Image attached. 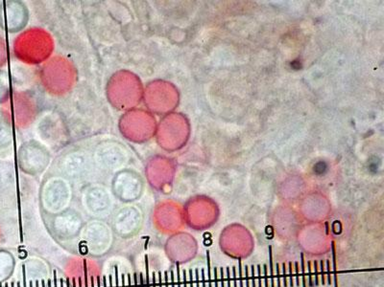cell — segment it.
I'll list each match as a JSON object with an SVG mask.
<instances>
[{"label": "cell", "mask_w": 384, "mask_h": 287, "mask_svg": "<svg viewBox=\"0 0 384 287\" xmlns=\"http://www.w3.org/2000/svg\"><path fill=\"white\" fill-rule=\"evenodd\" d=\"M13 164L8 161L0 160V181L9 180L14 175Z\"/></svg>", "instance_id": "4fadbf2b"}, {"label": "cell", "mask_w": 384, "mask_h": 287, "mask_svg": "<svg viewBox=\"0 0 384 287\" xmlns=\"http://www.w3.org/2000/svg\"><path fill=\"white\" fill-rule=\"evenodd\" d=\"M125 145L117 141L102 142L96 147L94 160L103 169H120L129 162L131 155Z\"/></svg>", "instance_id": "8992f818"}, {"label": "cell", "mask_w": 384, "mask_h": 287, "mask_svg": "<svg viewBox=\"0 0 384 287\" xmlns=\"http://www.w3.org/2000/svg\"><path fill=\"white\" fill-rule=\"evenodd\" d=\"M30 92H14L13 108L14 122L19 127H27L37 117V100Z\"/></svg>", "instance_id": "ba28073f"}, {"label": "cell", "mask_w": 384, "mask_h": 287, "mask_svg": "<svg viewBox=\"0 0 384 287\" xmlns=\"http://www.w3.org/2000/svg\"><path fill=\"white\" fill-rule=\"evenodd\" d=\"M183 287H188L187 272H185V270H183Z\"/></svg>", "instance_id": "74e56055"}, {"label": "cell", "mask_w": 384, "mask_h": 287, "mask_svg": "<svg viewBox=\"0 0 384 287\" xmlns=\"http://www.w3.org/2000/svg\"><path fill=\"white\" fill-rule=\"evenodd\" d=\"M7 62V48L6 43L2 38H0V66H3Z\"/></svg>", "instance_id": "5bb4252c"}, {"label": "cell", "mask_w": 384, "mask_h": 287, "mask_svg": "<svg viewBox=\"0 0 384 287\" xmlns=\"http://www.w3.org/2000/svg\"><path fill=\"white\" fill-rule=\"evenodd\" d=\"M207 282H209V287H212V267L211 257H210V251H207Z\"/></svg>", "instance_id": "e0dca14e"}, {"label": "cell", "mask_w": 384, "mask_h": 287, "mask_svg": "<svg viewBox=\"0 0 384 287\" xmlns=\"http://www.w3.org/2000/svg\"><path fill=\"white\" fill-rule=\"evenodd\" d=\"M11 96L10 77L8 72L0 69V105L9 101Z\"/></svg>", "instance_id": "7c38bea8"}, {"label": "cell", "mask_w": 384, "mask_h": 287, "mask_svg": "<svg viewBox=\"0 0 384 287\" xmlns=\"http://www.w3.org/2000/svg\"><path fill=\"white\" fill-rule=\"evenodd\" d=\"M320 269H321V284H322V286H325L326 284V281H327V279H326V271H325V262H324V260H321L320 262Z\"/></svg>", "instance_id": "d6986e66"}, {"label": "cell", "mask_w": 384, "mask_h": 287, "mask_svg": "<svg viewBox=\"0 0 384 287\" xmlns=\"http://www.w3.org/2000/svg\"><path fill=\"white\" fill-rule=\"evenodd\" d=\"M301 264H302V275H303V287H308V286H306L305 255H304L303 253H302L301 254Z\"/></svg>", "instance_id": "ac0fdd59"}, {"label": "cell", "mask_w": 384, "mask_h": 287, "mask_svg": "<svg viewBox=\"0 0 384 287\" xmlns=\"http://www.w3.org/2000/svg\"><path fill=\"white\" fill-rule=\"evenodd\" d=\"M263 269H264L265 287H269V277H268V267L267 264H264V266H263Z\"/></svg>", "instance_id": "f1b7e54d"}, {"label": "cell", "mask_w": 384, "mask_h": 287, "mask_svg": "<svg viewBox=\"0 0 384 287\" xmlns=\"http://www.w3.org/2000/svg\"><path fill=\"white\" fill-rule=\"evenodd\" d=\"M164 281H166V287H169V279L168 272H164Z\"/></svg>", "instance_id": "60d3db41"}, {"label": "cell", "mask_w": 384, "mask_h": 287, "mask_svg": "<svg viewBox=\"0 0 384 287\" xmlns=\"http://www.w3.org/2000/svg\"><path fill=\"white\" fill-rule=\"evenodd\" d=\"M245 282H246V287H251L250 286V275H249V269L247 265L245 266Z\"/></svg>", "instance_id": "4dcf8cb0"}, {"label": "cell", "mask_w": 384, "mask_h": 287, "mask_svg": "<svg viewBox=\"0 0 384 287\" xmlns=\"http://www.w3.org/2000/svg\"><path fill=\"white\" fill-rule=\"evenodd\" d=\"M54 48L52 36L41 28H31L14 40V55L28 64H40L49 59Z\"/></svg>", "instance_id": "7a4b0ae2"}, {"label": "cell", "mask_w": 384, "mask_h": 287, "mask_svg": "<svg viewBox=\"0 0 384 287\" xmlns=\"http://www.w3.org/2000/svg\"><path fill=\"white\" fill-rule=\"evenodd\" d=\"M233 274H234V287H238V282H236V269L234 266L233 267Z\"/></svg>", "instance_id": "ab89813d"}, {"label": "cell", "mask_w": 384, "mask_h": 287, "mask_svg": "<svg viewBox=\"0 0 384 287\" xmlns=\"http://www.w3.org/2000/svg\"><path fill=\"white\" fill-rule=\"evenodd\" d=\"M289 275L286 272V264H282V281H284V286L289 287V279H287Z\"/></svg>", "instance_id": "7402d4cb"}, {"label": "cell", "mask_w": 384, "mask_h": 287, "mask_svg": "<svg viewBox=\"0 0 384 287\" xmlns=\"http://www.w3.org/2000/svg\"><path fill=\"white\" fill-rule=\"evenodd\" d=\"M332 264H333V271H335V287H338L337 281V254H335V242H332Z\"/></svg>", "instance_id": "9a60e30c"}, {"label": "cell", "mask_w": 384, "mask_h": 287, "mask_svg": "<svg viewBox=\"0 0 384 287\" xmlns=\"http://www.w3.org/2000/svg\"><path fill=\"white\" fill-rule=\"evenodd\" d=\"M176 269H177L178 287H182V286H181L180 265H179V264H176Z\"/></svg>", "instance_id": "e575fe53"}, {"label": "cell", "mask_w": 384, "mask_h": 287, "mask_svg": "<svg viewBox=\"0 0 384 287\" xmlns=\"http://www.w3.org/2000/svg\"><path fill=\"white\" fill-rule=\"evenodd\" d=\"M238 271H239V286L243 287V274H242V264H241V259H238Z\"/></svg>", "instance_id": "cb8c5ba5"}, {"label": "cell", "mask_w": 384, "mask_h": 287, "mask_svg": "<svg viewBox=\"0 0 384 287\" xmlns=\"http://www.w3.org/2000/svg\"><path fill=\"white\" fill-rule=\"evenodd\" d=\"M52 160V153L41 142L29 140L18 151V165L23 173L37 175L47 170Z\"/></svg>", "instance_id": "5b68a950"}, {"label": "cell", "mask_w": 384, "mask_h": 287, "mask_svg": "<svg viewBox=\"0 0 384 287\" xmlns=\"http://www.w3.org/2000/svg\"><path fill=\"white\" fill-rule=\"evenodd\" d=\"M314 266V286H319V270H318V262H313Z\"/></svg>", "instance_id": "ffe728a7"}, {"label": "cell", "mask_w": 384, "mask_h": 287, "mask_svg": "<svg viewBox=\"0 0 384 287\" xmlns=\"http://www.w3.org/2000/svg\"><path fill=\"white\" fill-rule=\"evenodd\" d=\"M269 264H270V279H271V287H275L274 264H273L272 246H269Z\"/></svg>", "instance_id": "2e32d148"}, {"label": "cell", "mask_w": 384, "mask_h": 287, "mask_svg": "<svg viewBox=\"0 0 384 287\" xmlns=\"http://www.w3.org/2000/svg\"><path fill=\"white\" fill-rule=\"evenodd\" d=\"M299 262H297L294 265H295V275H296V286H300V267H299Z\"/></svg>", "instance_id": "d4e9b609"}, {"label": "cell", "mask_w": 384, "mask_h": 287, "mask_svg": "<svg viewBox=\"0 0 384 287\" xmlns=\"http://www.w3.org/2000/svg\"><path fill=\"white\" fill-rule=\"evenodd\" d=\"M311 262H308V286L309 287H313L314 283L313 279V271H311Z\"/></svg>", "instance_id": "603a6c76"}, {"label": "cell", "mask_w": 384, "mask_h": 287, "mask_svg": "<svg viewBox=\"0 0 384 287\" xmlns=\"http://www.w3.org/2000/svg\"><path fill=\"white\" fill-rule=\"evenodd\" d=\"M113 186L124 197H132L142 189V178L136 171L125 169L117 173L113 178Z\"/></svg>", "instance_id": "9c48e42d"}, {"label": "cell", "mask_w": 384, "mask_h": 287, "mask_svg": "<svg viewBox=\"0 0 384 287\" xmlns=\"http://www.w3.org/2000/svg\"><path fill=\"white\" fill-rule=\"evenodd\" d=\"M277 284H278V287H281L282 284H281V272H280V265L277 264Z\"/></svg>", "instance_id": "1f68e13d"}, {"label": "cell", "mask_w": 384, "mask_h": 287, "mask_svg": "<svg viewBox=\"0 0 384 287\" xmlns=\"http://www.w3.org/2000/svg\"><path fill=\"white\" fill-rule=\"evenodd\" d=\"M159 287H163V283H161V275L159 274Z\"/></svg>", "instance_id": "7bdbcfd3"}, {"label": "cell", "mask_w": 384, "mask_h": 287, "mask_svg": "<svg viewBox=\"0 0 384 287\" xmlns=\"http://www.w3.org/2000/svg\"><path fill=\"white\" fill-rule=\"evenodd\" d=\"M88 156L82 151H71L64 154L58 161L60 170L69 175L83 173L89 165Z\"/></svg>", "instance_id": "30bf717a"}, {"label": "cell", "mask_w": 384, "mask_h": 287, "mask_svg": "<svg viewBox=\"0 0 384 287\" xmlns=\"http://www.w3.org/2000/svg\"><path fill=\"white\" fill-rule=\"evenodd\" d=\"M231 287V269L230 267H227V286Z\"/></svg>", "instance_id": "d6a6232c"}, {"label": "cell", "mask_w": 384, "mask_h": 287, "mask_svg": "<svg viewBox=\"0 0 384 287\" xmlns=\"http://www.w3.org/2000/svg\"><path fill=\"white\" fill-rule=\"evenodd\" d=\"M195 276H196V279H195V282H196V287H200L199 270H195Z\"/></svg>", "instance_id": "d590c367"}, {"label": "cell", "mask_w": 384, "mask_h": 287, "mask_svg": "<svg viewBox=\"0 0 384 287\" xmlns=\"http://www.w3.org/2000/svg\"><path fill=\"white\" fill-rule=\"evenodd\" d=\"M13 140L14 132L11 122L3 116H0V151L9 148Z\"/></svg>", "instance_id": "8fae6325"}, {"label": "cell", "mask_w": 384, "mask_h": 287, "mask_svg": "<svg viewBox=\"0 0 384 287\" xmlns=\"http://www.w3.org/2000/svg\"><path fill=\"white\" fill-rule=\"evenodd\" d=\"M221 287H226L225 286V276H224V269L221 267Z\"/></svg>", "instance_id": "836d02e7"}, {"label": "cell", "mask_w": 384, "mask_h": 287, "mask_svg": "<svg viewBox=\"0 0 384 287\" xmlns=\"http://www.w3.org/2000/svg\"><path fill=\"white\" fill-rule=\"evenodd\" d=\"M29 21V11L21 1H4L0 4V28L8 33H18Z\"/></svg>", "instance_id": "52a82bcc"}, {"label": "cell", "mask_w": 384, "mask_h": 287, "mask_svg": "<svg viewBox=\"0 0 384 287\" xmlns=\"http://www.w3.org/2000/svg\"><path fill=\"white\" fill-rule=\"evenodd\" d=\"M214 286H216V287H219L218 269H217V267H214Z\"/></svg>", "instance_id": "f546056e"}, {"label": "cell", "mask_w": 384, "mask_h": 287, "mask_svg": "<svg viewBox=\"0 0 384 287\" xmlns=\"http://www.w3.org/2000/svg\"><path fill=\"white\" fill-rule=\"evenodd\" d=\"M326 225H327V235H328V224H326Z\"/></svg>", "instance_id": "ee69618b"}, {"label": "cell", "mask_w": 384, "mask_h": 287, "mask_svg": "<svg viewBox=\"0 0 384 287\" xmlns=\"http://www.w3.org/2000/svg\"><path fill=\"white\" fill-rule=\"evenodd\" d=\"M327 275H328V286H330V284H332V273H330V260H327Z\"/></svg>", "instance_id": "83f0119b"}, {"label": "cell", "mask_w": 384, "mask_h": 287, "mask_svg": "<svg viewBox=\"0 0 384 287\" xmlns=\"http://www.w3.org/2000/svg\"><path fill=\"white\" fill-rule=\"evenodd\" d=\"M144 86L133 72L120 70L109 79L106 95L113 108L122 112L133 110L144 99Z\"/></svg>", "instance_id": "6da1fadb"}, {"label": "cell", "mask_w": 384, "mask_h": 287, "mask_svg": "<svg viewBox=\"0 0 384 287\" xmlns=\"http://www.w3.org/2000/svg\"><path fill=\"white\" fill-rule=\"evenodd\" d=\"M251 281H252V287H258L257 278H256V270L253 265L251 266Z\"/></svg>", "instance_id": "484cf974"}, {"label": "cell", "mask_w": 384, "mask_h": 287, "mask_svg": "<svg viewBox=\"0 0 384 287\" xmlns=\"http://www.w3.org/2000/svg\"><path fill=\"white\" fill-rule=\"evenodd\" d=\"M262 279L263 277L262 275V266L260 264L258 265V287H262Z\"/></svg>", "instance_id": "4316f807"}, {"label": "cell", "mask_w": 384, "mask_h": 287, "mask_svg": "<svg viewBox=\"0 0 384 287\" xmlns=\"http://www.w3.org/2000/svg\"><path fill=\"white\" fill-rule=\"evenodd\" d=\"M171 287H175V279H174L173 271H171Z\"/></svg>", "instance_id": "b9f144b4"}, {"label": "cell", "mask_w": 384, "mask_h": 287, "mask_svg": "<svg viewBox=\"0 0 384 287\" xmlns=\"http://www.w3.org/2000/svg\"><path fill=\"white\" fill-rule=\"evenodd\" d=\"M202 287H207L206 278H205V269H202Z\"/></svg>", "instance_id": "f35d334b"}, {"label": "cell", "mask_w": 384, "mask_h": 287, "mask_svg": "<svg viewBox=\"0 0 384 287\" xmlns=\"http://www.w3.org/2000/svg\"><path fill=\"white\" fill-rule=\"evenodd\" d=\"M190 287H194V279H193L192 270H190Z\"/></svg>", "instance_id": "8d00e7d4"}, {"label": "cell", "mask_w": 384, "mask_h": 287, "mask_svg": "<svg viewBox=\"0 0 384 287\" xmlns=\"http://www.w3.org/2000/svg\"><path fill=\"white\" fill-rule=\"evenodd\" d=\"M40 79L48 92L63 95L76 84V67L65 58L54 57L43 65Z\"/></svg>", "instance_id": "3957f363"}, {"label": "cell", "mask_w": 384, "mask_h": 287, "mask_svg": "<svg viewBox=\"0 0 384 287\" xmlns=\"http://www.w3.org/2000/svg\"><path fill=\"white\" fill-rule=\"evenodd\" d=\"M289 284H291V287H294V279H293L294 269H293V264H292V262H289Z\"/></svg>", "instance_id": "44dd1931"}, {"label": "cell", "mask_w": 384, "mask_h": 287, "mask_svg": "<svg viewBox=\"0 0 384 287\" xmlns=\"http://www.w3.org/2000/svg\"><path fill=\"white\" fill-rule=\"evenodd\" d=\"M156 121L144 110H128L120 117V130L133 143H146L154 135Z\"/></svg>", "instance_id": "277c9868"}]
</instances>
